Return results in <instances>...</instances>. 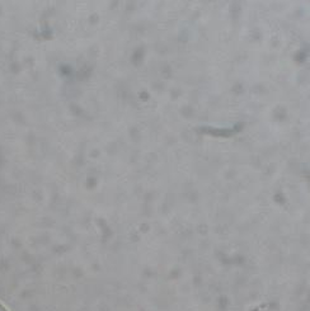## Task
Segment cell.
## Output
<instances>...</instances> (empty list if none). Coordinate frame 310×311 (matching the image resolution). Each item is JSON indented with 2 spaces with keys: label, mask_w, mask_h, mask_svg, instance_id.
Returning a JSON list of instances; mask_svg holds the SVG:
<instances>
[{
  "label": "cell",
  "mask_w": 310,
  "mask_h": 311,
  "mask_svg": "<svg viewBox=\"0 0 310 311\" xmlns=\"http://www.w3.org/2000/svg\"><path fill=\"white\" fill-rule=\"evenodd\" d=\"M0 311H7V310H5V309H4V307H3L2 305H0Z\"/></svg>",
  "instance_id": "obj_1"
}]
</instances>
